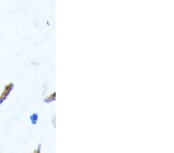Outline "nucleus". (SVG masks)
Wrapping results in <instances>:
<instances>
[{
  "instance_id": "nucleus-1",
  "label": "nucleus",
  "mask_w": 174,
  "mask_h": 153,
  "mask_svg": "<svg viewBox=\"0 0 174 153\" xmlns=\"http://www.w3.org/2000/svg\"><path fill=\"white\" fill-rule=\"evenodd\" d=\"M13 88V84H10L9 85V86H7L6 88L5 91H4V92L2 93V96H1V97H0V104H2V102H3L4 100H6V98L7 96H8L9 94H10V91H12Z\"/></svg>"
}]
</instances>
